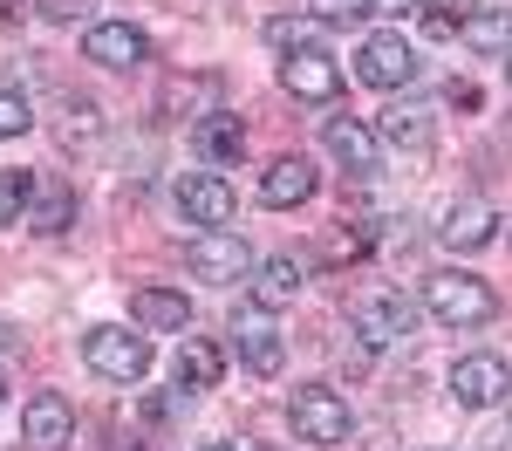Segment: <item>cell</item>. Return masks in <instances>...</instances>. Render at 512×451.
<instances>
[{
	"label": "cell",
	"mask_w": 512,
	"mask_h": 451,
	"mask_svg": "<svg viewBox=\"0 0 512 451\" xmlns=\"http://www.w3.org/2000/svg\"><path fill=\"white\" fill-rule=\"evenodd\" d=\"M315 35H321L315 14H308V21H267V41H274V48H287V55H294V48H315Z\"/></svg>",
	"instance_id": "obj_26"
},
{
	"label": "cell",
	"mask_w": 512,
	"mask_h": 451,
	"mask_svg": "<svg viewBox=\"0 0 512 451\" xmlns=\"http://www.w3.org/2000/svg\"><path fill=\"white\" fill-rule=\"evenodd\" d=\"M35 199V171H0V226H14Z\"/></svg>",
	"instance_id": "obj_24"
},
{
	"label": "cell",
	"mask_w": 512,
	"mask_h": 451,
	"mask_svg": "<svg viewBox=\"0 0 512 451\" xmlns=\"http://www.w3.org/2000/svg\"><path fill=\"white\" fill-rule=\"evenodd\" d=\"M308 7H315V21H328V28H349V21L369 14V0H308Z\"/></svg>",
	"instance_id": "obj_28"
},
{
	"label": "cell",
	"mask_w": 512,
	"mask_h": 451,
	"mask_svg": "<svg viewBox=\"0 0 512 451\" xmlns=\"http://www.w3.org/2000/svg\"><path fill=\"white\" fill-rule=\"evenodd\" d=\"M315 185H321V171L301 158V151H294V158H274L267 171H260V199L280 205V212H287V205H308V199H315Z\"/></svg>",
	"instance_id": "obj_13"
},
{
	"label": "cell",
	"mask_w": 512,
	"mask_h": 451,
	"mask_svg": "<svg viewBox=\"0 0 512 451\" xmlns=\"http://www.w3.org/2000/svg\"><path fill=\"white\" fill-rule=\"evenodd\" d=\"M410 328H417V308H410L396 287H376V294L355 301V335H362L369 349H390V342H403Z\"/></svg>",
	"instance_id": "obj_7"
},
{
	"label": "cell",
	"mask_w": 512,
	"mask_h": 451,
	"mask_svg": "<svg viewBox=\"0 0 512 451\" xmlns=\"http://www.w3.org/2000/svg\"><path fill=\"white\" fill-rule=\"evenodd\" d=\"M376 137L396 144V151H431L437 117L424 110V103H396V110H383V130H376Z\"/></svg>",
	"instance_id": "obj_20"
},
{
	"label": "cell",
	"mask_w": 512,
	"mask_h": 451,
	"mask_svg": "<svg viewBox=\"0 0 512 451\" xmlns=\"http://www.w3.org/2000/svg\"><path fill=\"white\" fill-rule=\"evenodd\" d=\"M451 397H458L465 410L506 404V397H512V369H506V356H465V363L451 369Z\"/></svg>",
	"instance_id": "obj_9"
},
{
	"label": "cell",
	"mask_w": 512,
	"mask_h": 451,
	"mask_svg": "<svg viewBox=\"0 0 512 451\" xmlns=\"http://www.w3.org/2000/svg\"><path fill=\"white\" fill-rule=\"evenodd\" d=\"M69 212H76V199H69V192H55V199L35 212V233H62V226H69Z\"/></svg>",
	"instance_id": "obj_29"
},
{
	"label": "cell",
	"mask_w": 512,
	"mask_h": 451,
	"mask_svg": "<svg viewBox=\"0 0 512 451\" xmlns=\"http://www.w3.org/2000/svg\"><path fill=\"white\" fill-rule=\"evenodd\" d=\"M321 144H328L335 158L349 164L355 178H369V171H376V130H369V123H355V117H328V123H321Z\"/></svg>",
	"instance_id": "obj_18"
},
{
	"label": "cell",
	"mask_w": 512,
	"mask_h": 451,
	"mask_svg": "<svg viewBox=\"0 0 512 451\" xmlns=\"http://www.w3.org/2000/svg\"><path fill=\"white\" fill-rule=\"evenodd\" d=\"M280 82H287V96H301V103H335V96H342V62H335L328 48H294V55L280 62Z\"/></svg>",
	"instance_id": "obj_8"
},
{
	"label": "cell",
	"mask_w": 512,
	"mask_h": 451,
	"mask_svg": "<svg viewBox=\"0 0 512 451\" xmlns=\"http://www.w3.org/2000/svg\"><path fill=\"white\" fill-rule=\"evenodd\" d=\"M417 0H369V14H383V21H396V14H410Z\"/></svg>",
	"instance_id": "obj_31"
},
{
	"label": "cell",
	"mask_w": 512,
	"mask_h": 451,
	"mask_svg": "<svg viewBox=\"0 0 512 451\" xmlns=\"http://www.w3.org/2000/svg\"><path fill=\"white\" fill-rule=\"evenodd\" d=\"M212 103H219V76H178L164 82V110L178 117V110H205L212 117Z\"/></svg>",
	"instance_id": "obj_22"
},
{
	"label": "cell",
	"mask_w": 512,
	"mask_h": 451,
	"mask_svg": "<svg viewBox=\"0 0 512 451\" xmlns=\"http://www.w3.org/2000/svg\"><path fill=\"white\" fill-rule=\"evenodd\" d=\"M506 82H512V48H506Z\"/></svg>",
	"instance_id": "obj_32"
},
{
	"label": "cell",
	"mask_w": 512,
	"mask_h": 451,
	"mask_svg": "<svg viewBox=\"0 0 512 451\" xmlns=\"http://www.w3.org/2000/svg\"><path fill=\"white\" fill-rule=\"evenodd\" d=\"M185 267L212 287H233V281H253L260 260H253L246 233H233V226H198L192 240H185Z\"/></svg>",
	"instance_id": "obj_1"
},
{
	"label": "cell",
	"mask_w": 512,
	"mask_h": 451,
	"mask_svg": "<svg viewBox=\"0 0 512 451\" xmlns=\"http://www.w3.org/2000/svg\"><path fill=\"white\" fill-rule=\"evenodd\" d=\"M301 260H260L253 267V287H246V301L253 308H267V315H280V308H294L301 301Z\"/></svg>",
	"instance_id": "obj_16"
},
{
	"label": "cell",
	"mask_w": 512,
	"mask_h": 451,
	"mask_svg": "<svg viewBox=\"0 0 512 451\" xmlns=\"http://www.w3.org/2000/svg\"><path fill=\"white\" fill-rule=\"evenodd\" d=\"M171 376H178V390H185V397H192V390H212V383L226 376V349H219V342H205V335H185Z\"/></svg>",
	"instance_id": "obj_17"
},
{
	"label": "cell",
	"mask_w": 512,
	"mask_h": 451,
	"mask_svg": "<svg viewBox=\"0 0 512 451\" xmlns=\"http://www.w3.org/2000/svg\"><path fill=\"white\" fill-rule=\"evenodd\" d=\"M130 315H137V328H151V335H185L192 328V301L178 287H137L130 294Z\"/></svg>",
	"instance_id": "obj_14"
},
{
	"label": "cell",
	"mask_w": 512,
	"mask_h": 451,
	"mask_svg": "<svg viewBox=\"0 0 512 451\" xmlns=\"http://www.w3.org/2000/svg\"><path fill=\"white\" fill-rule=\"evenodd\" d=\"M437 233H444V246H458V253H478V246L499 240V212H492L485 199H458L451 212H444Z\"/></svg>",
	"instance_id": "obj_15"
},
{
	"label": "cell",
	"mask_w": 512,
	"mask_h": 451,
	"mask_svg": "<svg viewBox=\"0 0 512 451\" xmlns=\"http://www.w3.org/2000/svg\"><path fill=\"white\" fill-rule=\"evenodd\" d=\"M62 110H69V123H62V144H89V137L103 130V123H96V103H89V96H69Z\"/></svg>",
	"instance_id": "obj_25"
},
{
	"label": "cell",
	"mask_w": 512,
	"mask_h": 451,
	"mask_svg": "<svg viewBox=\"0 0 512 451\" xmlns=\"http://www.w3.org/2000/svg\"><path fill=\"white\" fill-rule=\"evenodd\" d=\"M424 308H431L444 328H485L499 315V294L478 281V274H431V281H424Z\"/></svg>",
	"instance_id": "obj_2"
},
{
	"label": "cell",
	"mask_w": 512,
	"mask_h": 451,
	"mask_svg": "<svg viewBox=\"0 0 512 451\" xmlns=\"http://www.w3.org/2000/svg\"><path fill=\"white\" fill-rule=\"evenodd\" d=\"M178 212L192 219V226H233V185L219 178V171H192V178H178Z\"/></svg>",
	"instance_id": "obj_10"
},
{
	"label": "cell",
	"mask_w": 512,
	"mask_h": 451,
	"mask_svg": "<svg viewBox=\"0 0 512 451\" xmlns=\"http://www.w3.org/2000/svg\"><path fill=\"white\" fill-rule=\"evenodd\" d=\"M192 151L205 164H239V151H246V123L226 117V110H212V117H198L192 130Z\"/></svg>",
	"instance_id": "obj_19"
},
{
	"label": "cell",
	"mask_w": 512,
	"mask_h": 451,
	"mask_svg": "<svg viewBox=\"0 0 512 451\" xmlns=\"http://www.w3.org/2000/svg\"><path fill=\"white\" fill-rule=\"evenodd\" d=\"M287 417H294V438H308V445H349V431H355L349 397L328 390V383H301L287 397Z\"/></svg>",
	"instance_id": "obj_3"
},
{
	"label": "cell",
	"mask_w": 512,
	"mask_h": 451,
	"mask_svg": "<svg viewBox=\"0 0 512 451\" xmlns=\"http://www.w3.org/2000/svg\"><path fill=\"white\" fill-rule=\"evenodd\" d=\"M355 76L369 82V89H410V82H417V48L396 35V28H383V35L362 41V55H355Z\"/></svg>",
	"instance_id": "obj_5"
},
{
	"label": "cell",
	"mask_w": 512,
	"mask_h": 451,
	"mask_svg": "<svg viewBox=\"0 0 512 451\" xmlns=\"http://www.w3.org/2000/svg\"><path fill=\"white\" fill-rule=\"evenodd\" d=\"M82 55L103 62V69H137V62H151V35L130 28V21H96L82 35Z\"/></svg>",
	"instance_id": "obj_11"
},
{
	"label": "cell",
	"mask_w": 512,
	"mask_h": 451,
	"mask_svg": "<svg viewBox=\"0 0 512 451\" xmlns=\"http://www.w3.org/2000/svg\"><path fill=\"white\" fill-rule=\"evenodd\" d=\"M21 445L28 451H69L76 445V410L62 390H35L21 404Z\"/></svg>",
	"instance_id": "obj_6"
},
{
	"label": "cell",
	"mask_w": 512,
	"mask_h": 451,
	"mask_svg": "<svg viewBox=\"0 0 512 451\" xmlns=\"http://www.w3.org/2000/svg\"><path fill=\"white\" fill-rule=\"evenodd\" d=\"M485 0H424V35H458Z\"/></svg>",
	"instance_id": "obj_23"
},
{
	"label": "cell",
	"mask_w": 512,
	"mask_h": 451,
	"mask_svg": "<svg viewBox=\"0 0 512 451\" xmlns=\"http://www.w3.org/2000/svg\"><path fill=\"white\" fill-rule=\"evenodd\" d=\"M465 41H472L478 55H499V48H512V7H478L472 21H465Z\"/></svg>",
	"instance_id": "obj_21"
},
{
	"label": "cell",
	"mask_w": 512,
	"mask_h": 451,
	"mask_svg": "<svg viewBox=\"0 0 512 451\" xmlns=\"http://www.w3.org/2000/svg\"><path fill=\"white\" fill-rule=\"evenodd\" d=\"M28 123H35L28 96H21V89H0V144H7V137H21Z\"/></svg>",
	"instance_id": "obj_27"
},
{
	"label": "cell",
	"mask_w": 512,
	"mask_h": 451,
	"mask_svg": "<svg viewBox=\"0 0 512 451\" xmlns=\"http://www.w3.org/2000/svg\"><path fill=\"white\" fill-rule=\"evenodd\" d=\"M82 356L96 376H110V383H144L151 376V335H130V328L103 322L82 335Z\"/></svg>",
	"instance_id": "obj_4"
},
{
	"label": "cell",
	"mask_w": 512,
	"mask_h": 451,
	"mask_svg": "<svg viewBox=\"0 0 512 451\" xmlns=\"http://www.w3.org/2000/svg\"><path fill=\"white\" fill-rule=\"evenodd\" d=\"M212 451H233V445H212Z\"/></svg>",
	"instance_id": "obj_33"
},
{
	"label": "cell",
	"mask_w": 512,
	"mask_h": 451,
	"mask_svg": "<svg viewBox=\"0 0 512 451\" xmlns=\"http://www.w3.org/2000/svg\"><path fill=\"white\" fill-rule=\"evenodd\" d=\"M82 7H89V0H41V14H48V21H76Z\"/></svg>",
	"instance_id": "obj_30"
},
{
	"label": "cell",
	"mask_w": 512,
	"mask_h": 451,
	"mask_svg": "<svg viewBox=\"0 0 512 451\" xmlns=\"http://www.w3.org/2000/svg\"><path fill=\"white\" fill-rule=\"evenodd\" d=\"M233 335H239V363L253 369V376H280L287 349H280V335H274V322H267V308H246V315L233 322Z\"/></svg>",
	"instance_id": "obj_12"
}]
</instances>
